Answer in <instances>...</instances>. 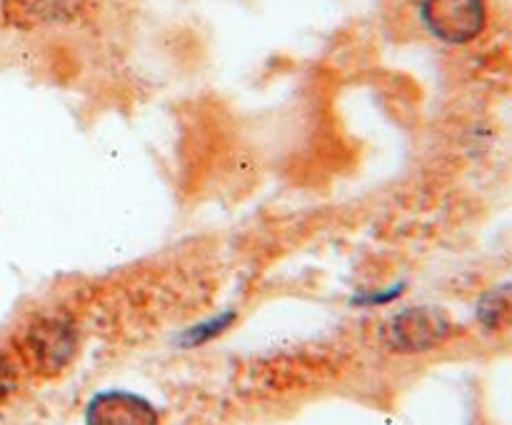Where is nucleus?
Masks as SVG:
<instances>
[{"label": "nucleus", "instance_id": "7", "mask_svg": "<svg viewBox=\"0 0 512 425\" xmlns=\"http://www.w3.org/2000/svg\"><path fill=\"white\" fill-rule=\"evenodd\" d=\"M15 388V368L10 365V360L5 355H0V398L10 393Z\"/></svg>", "mask_w": 512, "mask_h": 425}, {"label": "nucleus", "instance_id": "6", "mask_svg": "<svg viewBox=\"0 0 512 425\" xmlns=\"http://www.w3.org/2000/svg\"><path fill=\"white\" fill-rule=\"evenodd\" d=\"M230 323H233V313L220 315V318L208 320V323H203V325H198V328L190 330V333L185 335V343H188V345L205 343V340H210V338H213V335H220V333H223V330L228 328Z\"/></svg>", "mask_w": 512, "mask_h": 425}, {"label": "nucleus", "instance_id": "3", "mask_svg": "<svg viewBox=\"0 0 512 425\" xmlns=\"http://www.w3.org/2000/svg\"><path fill=\"white\" fill-rule=\"evenodd\" d=\"M453 333V323L440 310L408 308L385 323L383 340L398 353H423L435 348Z\"/></svg>", "mask_w": 512, "mask_h": 425}, {"label": "nucleus", "instance_id": "2", "mask_svg": "<svg viewBox=\"0 0 512 425\" xmlns=\"http://www.w3.org/2000/svg\"><path fill=\"white\" fill-rule=\"evenodd\" d=\"M78 338L68 320L40 318L25 330L20 340L25 363L43 375L60 373L75 358Z\"/></svg>", "mask_w": 512, "mask_h": 425}, {"label": "nucleus", "instance_id": "1", "mask_svg": "<svg viewBox=\"0 0 512 425\" xmlns=\"http://www.w3.org/2000/svg\"><path fill=\"white\" fill-rule=\"evenodd\" d=\"M420 18L438 40L465 45L488 25V5L485 0H423Z\"/></svg>", "mask_w": 512, "mask_h": 425}, {"label": "nucleus", "instance_id": "5", "mask_svg": "<svg viewBox=\"0 0 512 425\" xmlns=\"http://www.w3.org/2000/svg\"><path fill=\"white\" fill-rule=\"evenodd\" d=\"M478 318L488 330L512 328V285H498L485 293L478 305Z\"/></svg>", "mask_w": 512, "mask_h": 425}, {"label": "nucleus", "instance_id": "4", "mask_svg": "<svg viewBox=\"0 0 512 425\" xmlns=\"http://www.w3.org/2000/svg\"><path fill=\"white\" fill-rule=\"evenodd\" d=\"M85 420L88 425H158V413L140 395L108 390L90 400Z\"/></svg>", "mask_w": 512, "mask_h": 425}]
</instances>
